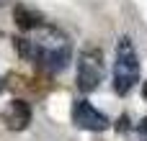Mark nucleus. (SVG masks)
I'll list each match as a JSON object with an SVG mask.
<instances>
[{"label":"nucleus","instance_id":"obj_5","mask_svg":"<svg viewBox=\"0 0 147 141\" xmlns=\"http://www.w3.org/2000/svg\"><path fill=\"white\" fill-rule=\"evenodd\" d=\"M3 121H5V126L10 131L28 128V123H31V108H28V103L26 100H18V98L10 100L5 105V110H3Z\"/></svg>","mask_w":147,"mask_h":141},{"label":"nucleus","instance_id":"obj_7","mask_svg":"<svg viewBox=\"0 0 147 141\" xmlns=\"http://www.w3.org/2000/svg\"><path fill=\"white\" fill-rule=\"evenodd\" d=\"M137 139H147V118L137 123Z\"/></svg>","mask_w":147,"mask_h":141},{"label":"nucleus","instance_id":"obj_3","mask_svg":"<svg viewBox=\"0 0 147 141\" xmlns=\"http://www.w3.org/2000/svg\"><path fill=\"white\" fill-rule=\"evenodd\" d=\"M103 80V57L98 49H85L78 57V90L93 92Z\"/></svg>","mask_w":147,"mask_h":141},{"label":"nucleus","instance_id":"obj_9","mask_svg":"<svg viewBox=\"0 0 147 141\" xmlns=\"http://www.w3.org/2000/svg\"><path fill=\"white\" fill-rule=\"evenodd\" d=\"M145 98H147V87H145Z\"/></svg>","mask_w":147,"mask_h":141},{"label":"nucleus","instance_id":"obj_1","mask_svg":"<svg viewBox=\"0 0 147 141\" xmlns=\"http://www.w3.org/2000/svg\"><path fill=\"white\" fill-rule=\"evenodd\" d=\"M34 31H36L34 39H16L21 57L34 59L41 69H47L52 74L67 69V64L72 59V49H70L67 36L59 33L57 28H49V26H39Z\"/></svg>","mask_w":147,"mask_h":141},{"label":"nucleus","instance_id":"obj_4","mask_svg":"<svg viewBox=\"0 0 147 141\" xmlns=\"http://www.w3.org/2000/svg\"><path fill=\"white\" fill-rule=\"evenodd\" d=\"M72 123L83 131H106L109 128V118L101 110H96L88 100L72 103Z\"/></svg>","mask_w":147,"mask_h":141},{"label":"nucleus","instance_id":"obj_2","mask_svg":"<svg viewBox=\"0 0 147 141\" xmlns=\"http://www.w3.org/2000/svg\"><path fill=\"white\" fill-rule=\"evenodd\" d=\"M140 82V57L134 51V44L129 36H121L116 44V59H114V90L119 95H127Z\"/></svg>","mask_w":147,"mask_h":141},{"label":"nucleus","instance_id":"obj_6","mask_svg":"<svg viewBox=\"0 0 147 141\" xmlns=\"http://www.w3.org/2000/svg\"><path fill=\"white\" fill-rule=\"evenodd\" d=\"M13 18H16V26H18V28H23V31H34V28H39V26H41L39 15H36V13H31L28 8H23V5H16Z\"/></svg>","mask_w":147,"mask_h":141},{"label":"nucleus","instance_id":"obj_8","mask_svg":"<svg viewBox=\"0 0 147 141\" xmlns=\"http://www.w3.org/2000/svg\"><path fill=\"white\" fill-rule=\"evenodd\" d=\"M3 87H5V85H3V77H0V92H3Z\"/></svg>","mask_w":147,"mask_h":141}]
</instances>
